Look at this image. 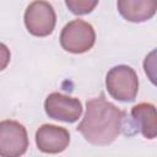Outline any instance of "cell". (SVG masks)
Here are the masks:
<instances>
[{
	"instance_id": "6",
	"label": "cell",
	"mask_w": 157,
	"mask_h": 157,
	"mask_svg": "<svg viewBox=\"0 0 157 157\" xmlns=\"http://www.w3.org/2000/svg\"><path fill=\"white\" fill-rule=\"evenodd\" d=\"M44 110L52 119L65 123H75L82 114V103L78 98L53 92L44 101Z\"/></svg>"
},
{
	"instance_id": "5",
	"label": "cell",
	"mask_w": 157,
	"mask_h": 157,
	"mask_svg": "<svg viewBox=\"0 0 157 157\" xmlns=\"http://www.w3.org/2000/svg\"><path fill=\"white\" fill-rule=\"evenodd\" d=\"M27 148L26 128L16 120L0 121V157H21Z\"/></svg>"
},
{
	"instance_id": "7",
	"label": "cell",
	"mask_w": 157,
	"mask_h": 157,
	"mask_svg": "<svg viewBox=\"0 0 157 157\" xmlns=\"http://www.w3.org/2000/svg\"><path fill=\"white\" fill-rule=\"evenodd\" d=\"M36 144L38 150L44 153H60L69 147L70 134L63 126L43 124L36 131Z\"/></svg>"
},
{
	"instance_id": "2",
	"label": "cell",
	"mask_w": 157,
	"mask_h": 157,
	"mask_svg": "<svg viewBox=\"0 0 157 157\" xmlns=\"http://www.w3.org/2000/svg\"><path fill=\"white\" fill-rule=\"evenodd\" d=\"M105 87L114 99L120 102H132L139 92L137 74L128 65L113 66L107 72Z\"/></svg>"
},
{
	"instance_id": "1",
	"label": "cell",
	"mask_w": 157,
	"mask_h": 157,
	"mask_svg": "<svg viewBox=\"0 0 157 157\" xmlns=\"http://www.w3.org/2000/svg\"><path fill=\"white\" fill-rule=\"evenodd\" d=\"M125 112L113 103L99 97L86 102V113L76 128L85 140L94 146H107L112 144L121 132Z\"/></svg>"
},
{
	"instance_id": "9",
	"label": "cell",
	"mask_w": 157,
	"mask_h": 157,
	"mask_svg": "<svg viewBox=\"0 0 157 157\" xmlns=\"http://www.w3.org/2000/svg\"><path fill=\"white\" fill-rule=\"evenodd\" d=\"M117 7L126 21L140 23L155 16L157 4L150 0H118Z\"/></svg>"
},
{
	"instance_id": "8",
	"label": "cell",
	"mask_w": 157,
	"mask_h": 157,
	"mask_svg": "<svg viewBox=\"0 0 157 157\" xmlns=\"http://www.w3.org/2000/svg\"><path fill=\"white\" fill-rule=\"evenodd\" d=\"M131 119L134 126L144 137L153 140L157 135V115L156 107L152 103H139L131 108Z\"/></svg>"
},
{
	"instance_id": "4",
	"label": "cell",
	"mask_w": 157,
	"mask_h": 157,
	"mask_svg": "<svg viewBox=\"0 0 157 157\" xmlns=\"http://www.w3.org/2000/svg\"><path fill=\"white\" fill-rule=\"evenodd\" d=\"M25 25L27 31L36 37L52 34L56 25L54 7L47 1H33L25 11Z\"/></svg>"
},
{
	"instance_id": "11",
	"label": "cell",
	"mask_w": 157,
	"mask_h": 157,
	"mask_svg": "<svg viewBox=\"0 0 157 157\" xmlns=\"http://www.w3.org/2000/svg\"><path fill=\"white\" fill-rule=\"evenodd\" d=\"M10 59H11L10 49L4 43H0V71L6 69V66L10 63Z\"/></svg>"
},
{
	"instance_id": "3",
	"label": "cell",
	"mask_w": 157,
	"mask_h": 157,
	"mask_svg": "<svg viewBox=\"0 0 157 157\" xmlns=\"http://www.w3.org/2000/svg\"><path fill=\"white\" fill-rule=\"evenodd\" d=\"M96 43V32L92 25L83 20H72L64 26L60 33V45L69 53L82 54Z\"/></svg>"
},
{
	"instance_id": "10",
	"label": "cell",
	"mask_w": 157,
	"mask_h": 157,
	"mask_svg": "<svg viewBox=\"0 0 157 157\" xmlns=\"http://www.w3.org/2000/svg\"><path fill=\"white\" fill-rule=\"evenodd\" d=\"M65 5L75 15H86L94 10L98 5L97 0H66Z\"/></svg>"
}]
</instances>
